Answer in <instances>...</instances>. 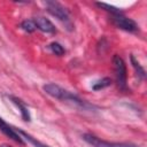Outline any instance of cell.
<instances>
[{"mask_svg":"<svg viewBox=\"0 0 147 147\" xmlns=\"http://www.w3.org/2000/svg\"><path fill=\"white\" fill-rule=\"evenodd\" d=\"M42 88H44V91L48 95H51V96H53L55 99L62 100V101H70L71 103H75L76 106H78V107H80L83 109H92V108H95L93 105H90L88 102L82 100L76 94H74V93H71V92L62 88L61 86H59L56 84H53V83L46 84V85H44Z\"/></svg>","mask_w":147,"mask_h":147,"instance_id":"obj_1","label":"cell"},{"mask_svg":"<svg viewBox=\"0 0 147 147\" xmlns=\"http://www.w3.org/2000/svg\"><path fill=\"white\" fill-rule=\"evenodd\" d=\"M46 9L47 11L53 15L54 17H56L59 21H61L62 23H64L65 25H68L69 30H71V23H70V15L69 11L67 10L65 7H63L61 3L56 2V1H46L45 2Z\"/></svg>","mask_w":147,"mask_h":147,"instance_id":"obj_2","label":"cell"},{"mask_svg":"<svg viewBox=\"0 0 147 147\" xmlns=\"http://www.w3.org/2000/svg\"><path fill=\"white\" fill-rule=\"evenodd\" d=\"M114 69H115V76H116V83L118 87L122 91H127V84H126V67L125 62L119 55H114L113 57Z\"/></svg>","mask_w":147,"mask_h":147,"instance_id":"obj_3","label":"cell"},{"mask_svg":"<svg viewBox=\"0 0 147 147\" xmlns=\"http://www.w3.org/2000/svg\"><path fill=\"white\" fill-rule=\"evenodd\" d=\"M83 140L86 141L92 147H139L137 145L127 144V142H109L106 140H101L100 138L90 133L83 134Z\"/></svg>","mask_w":147,"mask_h":147,"instance_id":"obj_4","label":"cell"},{"mask_svg":"<svg viewBox=\"0 0 147 147\" xmlns=\"http://www.w3.org/2000/svg\"><path fill=\"white\" fill-rule=\"evenodd\" d=\"M110 21L116 28L122 29L127 32H137L139 30L138 24L132 18H129V17L124 16L123 14L122 15H111Z\"/></svg>","mask_w":147,"mask_h":147,"instance_id":"obj_5","label":"cell"},{"mask_svg":"<svg viewBox=\"0 0 147 147\" xmlns=\"http://www.w3.org/2000/svg\"><path fill=\"white\" fill-rule=\"evenodd\" d=\"M0 130L7 136V137H9L10 139H13L14 141H16V142H18V144H21V145H23L24 144V141H23V139H22V137L15 131V129L14 127H11L10 125H8L1 117H0Z\"/></svg>","mask_w":147,"mask_h":147,"instance_id":"obj_6","label":"cell"},{"mask_svg":"<svg viewBox=\"0 0 147 147\" xmlns=\"http://www.w3.org/2000/svg\"><path fill=\"white\" fill-rule=\"evenodd\" d=\"M37 29H39L40 31L42 32H47V33H54L56 30H55V26L54 24L46 17H42V16H39V17H36L33 20Z\"/></svg>","mask_w":147,"mask_h":147,"instance_id":"obj_7","label":"cell"},{"mask_svg":"<svg viewBox=\"0 0 147 147\" xmlns=\"http://www.w3.org/2000/svg\"><path fill=\"white\" fill-rule=\"evenodd\" d=\"M16 106H17V108L20 109V111H21V115H22V118H23V121H26V122H29V121H31V116H30V113H29V110H28V107L24 105V102L21 100V99H18V98H16V96H13V95H9L8 96Z\"/></svg>","mask_w":147,"mask_h":147,"instance_id":"obj_8","label":"cell"},{"mask_svg":"<svg viewBox=\"0 0 147 147\" xmlns=\"http://www.w3.org/2000/svg\"><path fill=\"white\" fill-rule=\"evenodd\" d=\"M15 129V127H14ZM15 131L18 133V134H21L24 139H26L31 145H33L34 147H49V146H47V145H44V144H41L40 141H38L37 139H34L32 136H30L29 133H26L25 131H23V130H21V129H15Z\"/></svg>","mask_w":147,"mask_h":147,"instance_id":"obj_9","label":"cell"},{"mask_svg":"<svg viewBox=\"0 0 147 147\" xmlns=\"http://www.w3.org/2000/svg\"><path fill=\"white\" fill-rule=\"evenodd\" d=\"M95 5H96L98 7H100V8L105 9L106 11L110 13L111 15H122V14H123L121 9H118L117 7L110 6V5H108V3H105V2H95Z\"/></svg>","mask_w":147,"mask_h":147,"instance_id":"obj_10","label":"cell"},{"mask_svg":"<svg viewBox=\"0 0 147 147\" xmlns=\"http://www.w3.org/2000/svg\"><path fill=\"white\" fill-rule=\"evenodd\" d=\"M110 84H111V79L108 78V77H105V78L98 80L96 83H94L93 86H92V88H93L94 91H100V90H102V88H105V87H108Z\"/></svg>","mask_w":147,"mask_h":147,"instance_id":"obj_11","label":"cell"},{"mask_svg":"<svg viewBox=\"0 0 147 147\" xmlns=\"http://www.w3.org/2000/svg\"><path fill=\"white\" fill-rule=\"evenodd\" d=\"M20 26H21L22 30H24L25 32H29V33L33 32V31L37 29V26H36L33 20H25V21H23V22L21 23Z\"/></svg>","mask_w":147,"mask_h":147,"instance_id":"obj_12","label":"cell"},{"mask_svg":"<svg viewBox=\"0 0 147 147\" xmlns=\"http://www.w3.org/2000/svg\"><path fill=\"white\" fill-rule=\"evenodd\" d=\"M131 63H132V65H133V68L136 69V72H137V76H139L141 79L142 78H145V76H146V74H145V70H144V68L139 64V62L138 61H136V59H134V56L133 55H131Z\"/></svg>","mask_w":147,"mask_h":147,"instance_id":"obj_13","label":"cell"},{"mask_svg":"<svg viewBox=\"0 0 147 147\" xmlns=\"http://www.w3.org/2000/svg\"><path fill=\"white\" fill-rule=\"evenodd\" d=\"M48 47H49V48H51V51H52L55 55H57V56H61V55H63V54H64V48H63V46H62L61 44L56 42V41H54V42L49 44V46H48Z\"/></svg>","mask_w":147,"mask_h":147,"instance_id":"obj_14","label":"cell"},{"mask_svg":"<svg viewBox=\"0 0 147 147\" xmlns=\"http://www.w3.org/2000/svg\"><path fill=\"white\" fill-rule=\"evenodd\" d=\"M0 147H11V146H9V145H6V144H3V145H1Z\"/></svg>","mask_w":147,"mask_h":147,"instance_id":"obj_15","label":"cell"}]
</instances>
